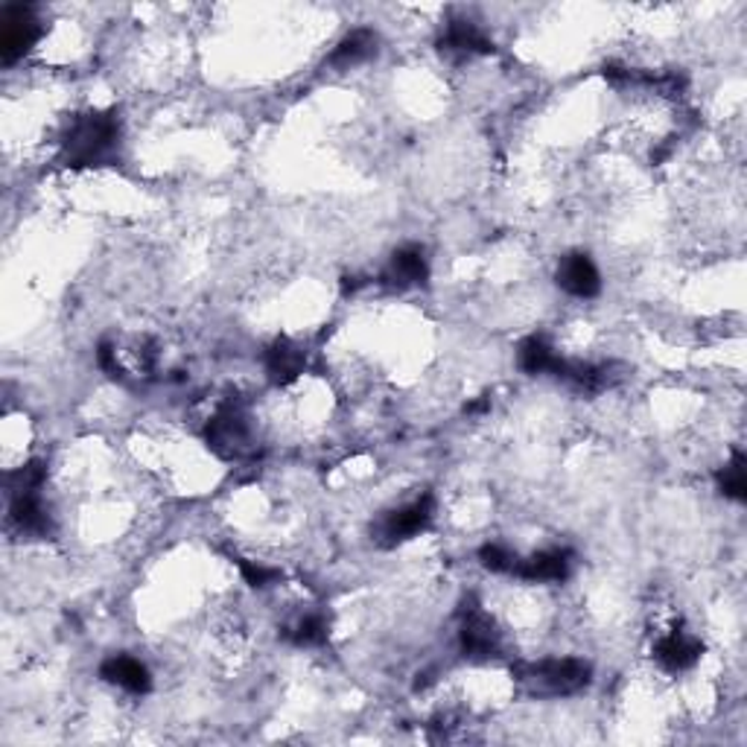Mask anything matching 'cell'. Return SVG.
<instances>
[{
	"mask_svg": "<svg viewBox=\"0 0 747 747\" xmlns=\"http://www.w3.org/2000/svg\"><path fill=\"white\" fill-rule=\"evenodd\" d=\"M120 120L114 111H91L70 123L62 137V161L68 167H93L118 153Z\"/></svg>",
	"mask_w": 747,
	"mask_h": 747,
	"instance_id": "obj_1",
	"label": "cell"
},
{
	"mask_svg": "<svg viewBox=\"0 0 747 747\" xmlns=\"http://www.w3.org/2000/svg\"><path fill=\"white\" fill-rule=\"evenodd\" d=\"M520 680L540 695H576L590 683V666L578 657H546L523 666Z\"/></svg>",
	"mask_w": 747,
	"mask_h": 747,
	"instance_id": "obj_2",
	"label": "cell"
},
{
	"mask_svg": "<svg viewBox=\"0 0 747 747\" xmlns=\"http://www.w3.org/2000/svg\"><path fill=\"white\" fill-rule=\"evenodd\" d=\"M208 444H211L213 453H220L222 459H243L246 453H252V424L237 403H225L211 417Z\"/></svg>",
	"mask_w": 747,
	"mask_h": 747,
	"instance_id": "obj_3",
	"label": "cell"
},
{
	"mask_svg": "<svg viewBox=\"0 0 747 747\" xmlns=\"http://www.w3.org/2000/svg\"><path fill=\"white\" fill-rule=\"evenodd\" d=\"M435 514V500L433 493H424L417 497L409 505H400L398 511L386 514V520L380 523V537L386 544H400V540H409L415 537L417 532H424L430 526V520Z\"/></svg>",
	"mask_w": 747,
	"mask_h": 747,
	"instance_id": "obj_4",
	"label": "cell"
},
{
	"mask_svg": "<svg viewBox=\"0 0 747 747\" xmlns=\"http://www.w3.org/2000/svg\"><path fill=\"white\" fill-rule=\"evenodd\" d=\"M38 21H35L33 9L30 7H9L3 15V33H0V53L3 62L12 65L24 56L35 42H38Z\"/></svg>",
	"mask_w": 747,
	"mask_h": 747,
	"instance_id": "obj_5",
	"label": "cell"
},
{
	"mask_svg": "<svg viewBox=\"0 0 747 747\" xmlns=\"http://www.w3.org/2000/svg\"><path fill=\"white\" fill-rule=\"evenodd\" d=\"M558 287L576 298H595L602 292V275L595 269L593 257L584 252L560 257L558 264Z\"/></svg>",
	"mask_w": 747,
	"mask_h": 747,
	"instance_id": "obj_6",
	"label": "cell"
},
{
	"mask_svg": "<svg viewBox=\"0 0 747 747\" xmlns=\"http://www.w3.org/2000/svg\"><path fill=\"white\" fill-rule=\"evenodd\" d=\"M459 643L461 651L470 654V657H493V654H500V631L488 613H482L479 607H467L461 613Z\"/></svg>",
	"mask_w": 747,
	"mask_h": 747,
	"instance_id": "obj_7",
	"label": "cell"
},
{
	"mask_svg": "<svg viewBox=\"0 0 747 747\" xmlns=\"http://www.w3.org/2000/svg\"><path fill=\"white\" fill-rule=\"evenodd\" d=\"M701 654H704L701 639L692 637V634L683 628H669L657 643H654V657H657V662H660L662 669L669 671L692 669V666L701 660Z\"/></svg>",
	"mask_w": 747,
	"mask_h": 747,
	"instance_id": "obj_8",
	"label": "cell"
},
{
	"mask_svg": "<svg viewBox=\"0 0 747 747\" xmlns=\"http://www.w3.org/2000/svg\"><path fill=\"white\" fill-rule=\"evenodd\" d=\"M569 553L567 549H544V553L532 555V558L514 564L511 576L523 578V581H535V584H555L569 576Z\"/></svg>",
	"mask_w": 747,
	"mask_h": 747,
	"instance_id": "obj_9",
	"label": "cell"
},
{
	"mask_svg": "<svg viewBox=\"0 0 747 747\" xmlns=\"http://www.w3.org/2000/svg\"><path fill=\"white\" fill-rule=\"evenodd\" d=\"M426 275H430V266H426L424 248L417 246H403L391 255L386 272H382V280L394 289H409L424 283Z\"/></svg>",
	"mask_w": 747,
	"mask_h": 747,
	"instance_id": "obj_10",
	"label": "cell"
},
{
	"mask_svg": "<svg viewBox=\"0 0 747 747\" xmlns=\"http://www.w3.org/2000/svg\"><path fill=\"white\" fill-rule=\"evenodd\" d=\"M306 366V354L301 345H296L292 339H275L266 350V374L269 380L278 382V386H289L296 382Z\"/></svg>",
	"mask_w": 747,
	"mask_h": 747,
	"instance_id": "obj_11",
	"label": "cell"
},
{
	"mask_svg": "<svg viewBox=\"0 0 747 747\" xmlns=\"http://www.w3.org/2000/svg\"><path fill=\"white\" fill-rule=\"evenodd\" d=\"M100 674L114 687L126 689L132 695H146L153 689V678H149V669L144 662L129 657V654H114L109 660L102 662Z\"/></svg>",
	"mask_w": 747,
	"mask_h": 747,
	"instance_id": "obj_12",
	"label": "cell"
},
{
	"mask_svg": "<svg viewBox=\"0 0 747 747\" xmlns=\"http://www.w3.org/2000/svg\"><path fill=\"white\" fill-rule=\"evenodd\" d=\"M442 51L453 56H488L493 53V42L470 21H453L442 35Z\"/></svg>",
	"mask_w": 747,
	"mask_h": 747,
	"instance_id": "obj_13",
	"label": "cell"
},
{
	"mask_svg": "<svg viewBox=\"0 0 747 747\" xmlns=\"http://www.w3.org/2000/svg\"><path fill=\"white\" fill-rule=\"evenodd\" d=\"M374 51H377V35L371 30H354L336 44V51L331 53V65L333 68H354L359 62L371 59Z\"/></svg>",
	"mask_w": 747,
	"mask_h": 747,
	"instance_id": "obj_14",
	"label": "cell"
},
{
	"mask_svg": "<svg viewBox=\"0 0 747 747\" xmlns=\"http://www.w3.org/2000/svg\"><path fill=\"white\" fill-rule=\"evenodd\" d=\"M560 354L544 339V336H528L517 350V363L526 374H555L560 366Z\"/></svg>",
	"mask_w": 747,
	"mask_h": 747,
	"instance_id": "obj_15",
	"label": "cell"
},
{
	"mask_svg": "<svg viewBox=\"0 0 747 747\" xmlns=\"http://www.w3.org/2000/svg\"><path fill=\"white\" fill-rule=\"evenodd\" d=\"M747 459L745 453H733V459L718 470V491L727 497V500L745 502L747 500Z\"/></svg>",
	"mask_w": 747,
	"mask_h": 747,
	"instance_id": "obj_16",
	"label": "cell"
},
{
	"mask_svg": "<svg viewBox=\"0 0 747 747\" xmlns=\"http://www.w3.org/2000/svg\"><path fill=\"white\" fill-rule=\"evenodd\" d=\"M287 637L296 646H322V643H327V620L322 613H306L287 631Z\"/></svg>",
	"mask_w": 747,
	"mask_h": 747,
	"instance_id": "obj_17",
	"label": "cell"
},
{
	"mask_svg": "<svg viewBox=\"0 0 747 747\" xmlns=\"http://www.w3.org/2000/svg\"><path fill=\"white\" fill-rule=\"evenodd\" d=\"M479 560H482L484 567L491 569V572H514V564H517V555H511L505 546L500 544H484L482 549H479Z\"/></svg>",
	"mask_w": 747,
	"mask_h": 747,
	"instance_id": "obj_18",
	"label": "cell"
},
{
	"mask_svg": "<svg viewBox=\"0 0 747 747\" xmlns=\"http://www.w3.org/2000/svg\"><path fill=\"white\" fill-rule=\"evenodd\" d=\"M239 564V572H243V578H246V584L252 587H269L272 581H278L280 572L272 567H266V564H257V560H237Z\"/></svg>",
	"mask_w": 747,
	"mask_h": 747,
	"instance_id": "obj_19",
	"label": "cell"
}]
</instances>
